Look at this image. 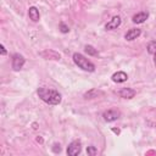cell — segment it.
<instances>
[{"label":"cell","instance_id":"6da1fadb","mask_svg":"<svg viewBox=\"0 0 156 156\" xmlns=\"http://www.w3.org/2000/svg\"><path fill=\"white\" fill-rule=\"evenodd\" d=\"M38 96L46 104L49 105H58L61 102V94L57 90L54 89H48V88H39L37 90Z\"/></svg>","mask_w":156,"mask_h":156},{"label":"cell","instance_id":"7a4b0ae2","mask_svg":"<svg viewBox=\"0 0 156 156\" xmlns=\"http://www.w3.org/2000/svg\"><path fill=\"white\" fill-rule=\"evenodd\" d=\"M73 61H74V63H76L79 68H82L83 71H87V72H94V71H95L94 63L90 62L87 57H84V56H83L82 54H79V52H74V54H73Z\"/></svg>","mask_w":156,"mask_h":156},{"label":"cell","instance_id":"3957f363","mask_svg":"<svg viewBox=\"0 0 156 156\" xmlns=\"http://www.w3.org/2000/svg\"><path fill=\"white\" fill-rule=\"evenodd\" d=\"M121 116V112L118 110H115V108H111V110H107L102 113V117H104V121L105 122H113L116 119H118Z\"/></svg>","mask_w":156,"mask_h":156},{"label":"cell","instance_id":"277c9868","mask_svg":"<svg viewBox=\"0 0 156 156\" xmlns=\"http://www.w3.org/2000/svg\"><path fill=\"white\" fill-rule=\"evenodd\" d=\"M80 150H82V144H80V141H79V140H74V141H72V143L67 146V155H69V156H76V155H78V154L80 152Z\"/></svg>","mask_w":156,"mask_h":156},{"label":"cell","instance_id":"5b68a950","mask_svg":"<svg viewBox=\"0 0 156 156\" xmlns=\"http://www.w3.org/2000/svg\"><path fill=\"white\" fill-rule=\"evenodd\" d=\"M24 62H26V60L22 55H20V54L12 55V68H13V71H20L23 67Z\"/></svg>","mask_w":156,"mask_h":156},{"label":"cell","instance_id":"8992f818","mask_svg":"<svg viewBox=\"0 0 156 156\" xmlns=\"http://www.w3.org/2000/svg\"><path fill=\"white\" fill-rule=\"evenodd\" d=\"M121 22H122L121 17H119V16H115V17H112V20H110V22H107V23H106L105 28H106L107 30H112V29H116L117 27H119Z\"/></svg>","mask_w":156,"mask_h":156},{"label":"cell","instance_id":"52a82bcc","mask_svg":"<svg viewBox=\"0 0 156 156\" xmlns=\"http://www.w3.org/2000/svg\"><path fill=\"white\" fill-rule=\"evenodd\" d=\"M111 79H112L115 83H123V82H126V80L128 79V76H127L126 72L118 71V72H115V73L112 74Z\"/></svg>","mask_w":156,"mask_h":156},{"label":"cell","instance_id":"ba28073f","mask_svg":"<svg viewBox=\"0 0 156 156\" xmlns=\"http://www.w3.org/2000/svg\"><path fill=\"white\" fill-rule=\"evenodd\" d=\"M117 94L121 98H123V99H132L135 95V90L134 89H130V88H122L121 90H118Z\"/></svg>","mask_w":156,"mask_h":156},{"label":"cell","instance_id":"9c48e42d","mask_svg":"<svg viewBox=\"0 0 156 156\" xmlns=\"http://www.w3.org/2000/svg\"><path fill=\"white\" fill-rule=\"evenodd\" d=\"M141 34V30L139 29V28H132V29H129L127 33H126V35H124V38L127 39V40H134V39H136L139 35Z\"/></svg>","mask_w":156,"mask_h":156},{"label":"cell","instance_id":"30bf717a","mask_svg":"<svg viewBox=\"0 0 156 156\" xmlns=\"http://www.w3.org/2000/svg\"><path fill=\"white\" fill-rule=\"evenodd\" d=\"M147 17H149V13L145 12V11H141V12L134 15L133 18H132V21L134 23H143V22H145V20H147Z\"/></svg>","mask_w":156,"mask_h":156},{"label":"cell","instance_id":"8fae6325","mask_svg":"<svg viewBox=\"0 0 156 156\" xmlns=\"http://www.w3.org/2000/svg\"><path fill=\"white\" fill-rule=\"evenodd\" d=\"M28 16H29V18H30L33 22H38V21H39V18H40L39 10H38L35 6L29 7V10H28Z\"/></svg>","mask_w":156,"mask_h":156},{"label":"cell","instance_id":"7c38bea8","mask_svg":"<svg viewBox=\"0 0 156 156\" xmlns=\"http://www.w3.org/2000/svg\"><path fill=\"white\" fill-rule=\"evenodd\" d=\"M101 94H102L101 91H99L96 89H91V90H89L88 93L84 94V99H94V98H98Z\"/></svg>","mask_w":156,"mask_h":156},{"label":"cell","instance_id":"4fadbf2b","mask_svg":"<svg viewBox=\"0 0 156 156\" xmlns=\"http://www.w3.org/2000/svg\"><path fill=\"white\" fill-rule=\"evenodd\" d=\"M84 51H85L88 55H91V56H96V55H98V50H96L94 46H91V45H85V46H84Z\"/></svg>","mask_w":156,"mask_h":156},{"label":"cell","instance_id":"5bb4252c","mask_svg":"<svg viewBox=\"0 0 156 156\" xmlns=\"http://www.w3.org/2000/svg\"><path fill=\"white\" fill-rule=\"evenodd\" d=\"M146 49H147V52H149V54H151V55H155V54H156V41H155V40L150 41V43L147 44Z\"/></svg>","mask_w":156,"mask_h":156},{"label":"cell","instance_id":"9a60e30c","mask_svg":"<svg viewBox=\"0 0 156 156\" xmlns=\"http://www.w3.org/2000/svg\"><path fill=\"white\" fill-rule=\"evenodd\" d=\"M87 152H88V155L94 156V155H96V154H98V150H96V147H95V146H88Z\"/></svg>","mask_w":156,"mask_h":156},{"label":"cell","instance_id":"2e32d148","mask_svg":"<svg viewBox=\"0 0 156 156\" xmlns=\"http://www.w3.org/2000/svg\"><path fill=\"white\" fill-rule=\"evenodd\" d=\"M60 30H61L62 33H68V32H69V28H68V26H66L65 23H60Z\"/></svg>","mask_w":156,"mask_h":156},{"label":"cell","instance_id":"e0dca14e","mask_svg":"<svg viewBox=\"0 0 156 156\" xmlns=\"http://www.w3.org/2000/svg\"><path fill=\"white\" fill-rule=\"evenodd\" d=\"M52 151H54L55 154H57V152H60V151H61V146H60V144H57V143H55V144H54V146H52Z\"/></svg>","mask_w":156,"mask_h":156},{"label":"cell","instance_id":"ac0fdd59","mask_svg":"<svg viewBox=\"0 0 156 156\" xmlns=\"http://www.w3.org/2000/svg\"><path fill=\"white\" fill-rule=\"evenodd\" d=\"M1 55H6V49L4 45H1Z\"/></svg>","mask_w":156,"mask_h":156},{"label":"cell","instance_id":"d6986e66","mask_svg":"<svg viewBox=\"0 0 156 156\" xmlns=\"http://www.w3.org/2000/svg\"><path fill=\"white\" fill-rule=\"evenodd\" d=\"M112 132L116 133V134H119V129H116V128H112Z\"/></svg>","mask_w":156,"mask_h":156},{"label":"cell","instance_id":"ffe728a7","mask_svg":"<svg viewBox=\"0 0 156 156\" xmlns=\"http://www.w3.org/2000/svg\"><path fill=\"white\" fill-rule=\"evenodd\" d=\"M37 141H38V143H43V138L38 136V138H37Z\"/></svg>","mask_w":156,"mask_h":156},{"label":"cell","instance_id":"44dd1931","mask_svg":"<svg viewBox=\"0 0 156 156\" xmlns=\"http://www.w3.org/2000/svg\"><path fill=\"white\" fill-rule=\"evenodd\" d=\"M154 62H155V66H156V54H155V58H154Z\"/></svg>","mask_w":156,"mask_h":156}]
</instances>
